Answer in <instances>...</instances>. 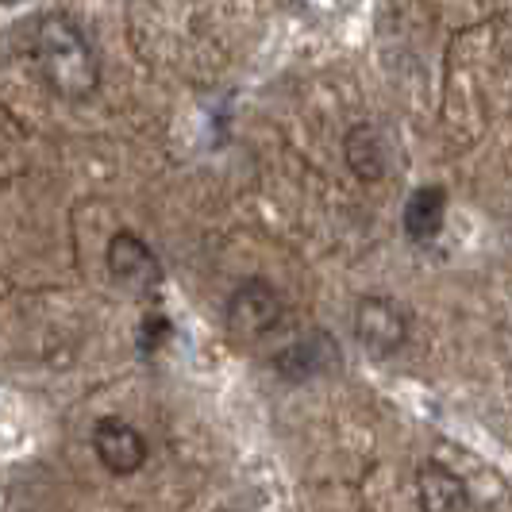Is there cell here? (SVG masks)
<instances>
[{"label":"cell","instance_id":"obj_3","mask_svg":"<svg viewBox=\"0 0 512 512\" xmlns=\"http://www.w3.org/2000/svg\"><path fill=\"white\" fill-rule=\"evenodd\" d=\"M355 335H359L362 351L374 359H393L397 351H405L412 335L409 308L393 297H362L355 308Z\"/></svg>","mask_w":512,"mask_h":512},{"label":"cell","instance_id":"obj_1","mask_svg":"<svg viewBox=\"0 0 512 512\" xmlns=\"http://www.w3.org/2000/svg\"><path fill=\"white\" fill-rule=\"evenodd\" d=\"M31 54L43 85L58 101H85L101 89V54L70 12H47L35 24Z\"/></svg>","mask_w":512,"mask_h":512},{"label":"cell","instance_id":"obj_9","mask_svg":"<svg viewBox=\"0 0 512 512\" xmlns=\"http://www.w3.org/2000/svg\"><path fill=\"white\" fill-rule=\"evenodd\" d=\"M443 220H447V193L443 185H424L416 189L405 205V231L416 243H428L443 231Z\"/></svg>","mask_w":512,"mask_h":512},{"label":"cell","instance_id":"obj_2","mask_svg":"<svg viewBox=\"0 0 512 512\" xmlns=\"http://www.w3.org/2000/svg\"><path fill=\"white\" fill-rule=\"evenodd\" d=\"M285 320L282 293L266 278H247L231 289L228 308H224V324L235 343H258L270 332H278Z\"/></svg>","mask_w":512,"mask_h":512},{"label":"cell","instance_id":"obj_6","mask_svg":"<svg viewBox=\"0 0 512 512\" xmlns=\"http://www.w3.org/2000/svg\"><path fill=\"white\" fill-rule=\"evenodd\" d=\"M339 366V347L328 332H308L293 343H285L282 351L274 355V370L282 374L285 382H308L316 374H328Z\"/></svg>","mask_w":512,"mask_h":512},{"label":"cell","instance_id":"obj_5","mask_svg":"<svg viewBox=\"0 0 512 512\" xmlns=\"http://www.w3.org/2000/svg\"><path fill=\"white\" fill-rule=\"evenodd\" d=\"M93 455L116 478H128V474L147 466V439L139 436V428H131L128 420L104 416L93 428Z\"/></svg>","mask_w":512,"mask_h":512},{"label":"cell","instance_id":"obj_4","mask_svg":"<svg viewBox=\"0 0 512 512\" xmlns=\"http://www.w3.org/2000/svg\"><path fill=\"white\" fill-rule=\"evenodd\" d=\"M104 262H108L112 282L120 285V289H128V293H135V297H151L154 289L162 285V262H158V255L135 231H116L108 239Z\"/></svg>","mask_w":512,"mask_h":512},{"label":"cell","instance_id":"obj_10","mask_svg":"<svg viewBox=\"0 0 512 512\" xmlns=\"http://www.w3.org/2000/svg\"><path fill=\"white\" fill-rule=\"evenodd\" d=\"M220 512H228V509H220Z\"/></svg>","mask_w":512,"mask_h":512},{"label":"cell","instance_id":"obj_8","mask_svg":"<svg viewBox=\"0 0 512 512\" xmlns=\"http://www.w3.org/2000/svg\"><path fill=\"white\" fill-rule=\"evenodd\" d=\"M343 158L351 166V174L366 185L382 181L389 174V139L378 124H355L343 139Z\"/></svg>","mask_w":512,"mask_h":512},{"label":"cell","instance_id":"obj_7","mask_svg":"<svg viewBox=\"0 0 512 512\" xmlns=\"http://www.w3.org/2000/svg\"><path fill=\"white\" fill-rule=\"evenodd\" d=\"M416 505L420 512H470V489L443 462H424L416 470Z\"/></svg>","mask_w":512,"mask_h":512}]
</instances>
